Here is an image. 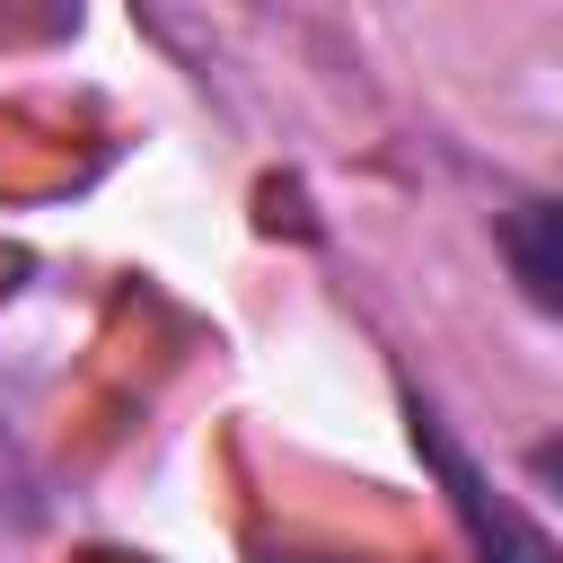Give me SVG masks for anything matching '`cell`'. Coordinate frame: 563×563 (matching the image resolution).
Returning a JSON list of instances; mask_svg holds the SVG:
<instances>
[{"label":"cell","instance_id":"6da1fadb","mask_svg":"<svg viewBox=\"0 0 563 563\" xmlns=\"http://www.w3.org/2000/svg\"><path fill=\"white\" fill-rule=\"evenodd\" d=\"M413 413V449H422V466L440 475V493H449V510H457V528H466V545H475V563H563V545L510 501V493H493V475L457 449V431L413 396L405 405Z\"/></svg>","mask_w":563,"mask_h":563},{"label":"cell","instance_id":"7a4b0ae2","mask_svg":"<svg viewBox=\"0 0 563 563\" xmlns=\"http://www.w3.org/2000/svg\"><path fill=\"white\" fill-rule=\"evenodd\" d=\"M493 246H501V264H510V282H519V299H528L537 317H554V325H563V194L510 202V211L493 220Z\"/></svg>","mask_w":563,"mask_h":563},{"label":"cell","instance_id":"3957f363","mask_svg":"<svg viewBox=\"0 0 563 563\" xmlns=\"http://www.w3.org/2000/svg\"><path fill=\"white\" fill-rule=\"evenodd\" d=\"M528 466H537V484L563 501V431H554V440H537V449H528Z\"/></svg>","mask_w":563,"mask_h":563}]
</instances>
